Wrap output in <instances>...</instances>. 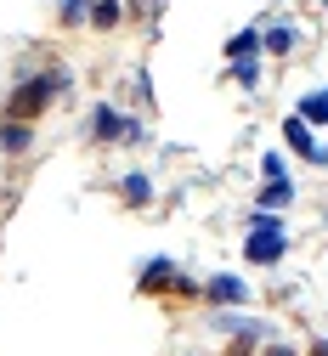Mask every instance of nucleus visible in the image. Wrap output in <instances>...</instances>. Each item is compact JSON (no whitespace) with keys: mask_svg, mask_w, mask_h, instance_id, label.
Listing matches in <instances>:
<instances>
[{"mask_svg":"<svg viewBox=\"0 0 328 356\" xmlns=\"http://www.w3.org/2000/svg\"><path fill=\"white\" fill-rule=\"evenodd\" d=\"M57 91H63V74H34V79H23V91L12 97V119H29V124H34V113L52 108Z\"/></svg>","mask_w":328,"mask_h":356,"instance_id":"nucleus-1","label":"nucleus"},{"mask_svg":"<svg viewBox=\"0 0 328 356\" xmlns=\"http://www.w3.org/2000/svg\"><path fill=\"white\" fill-rule=\"evenodd\" d=\"M91 136H97V142H136V136H142V119H130V113L97 102V108H91Z\"/></svg>","mask_w":328,"mask_h":356,"instance_id":"nucleus-2","label":"nucleus"},{"mask_svg":"<svg viewBox=\"0 0 328 356\" xmlns=\"http://www.w3.org/2000/svg\"><path fill=\"white\" fill-rule=\"evenodd\" d=\"M244 254H249V266H277V260L289 254L283 220H272V227H249V238H244Z\"/></svg>","mask_w":328,"mask_h":356,"instance_id":"nucleus-3","label":"nucleus"},{"mask_svg":"<svg viewBox=\"0 0 328 356\" xmlns=\"http://www.w3.org/2000/svg\"><path fill=\"white\" fill-rule=\"evenodd\" d=\"M142 294H159V289H175V294H193V283H187V272L175 260H148V272H142V283H136Z\"/></svg>","mask_w":328,"mask_h":356,"instance_id":"nucleus-4","label":"nucleus"},{"mask_svg":"<svg viewBox=\"0 0 328 356\" xmlns=\"http://www.w3.org/2000/svg\"><path fill=\"white\" fill-rule=\"evenodd\" d=\"M283 142H289V153H295V159H306V164H328V147L311 136V124H300L295 113L283 119Z\"/></svg>","mask_w":328,"mask_h":356,"instance_id":"nucleus-5","label":"nucleus"},{"mask_svg":"<svg viewBox=\"0 0 328 356\" xmlns=\"http://www.w3.org/2000/svg\"><path fill=\"white\" fill-rule=\"evenodd\" d=\"M210 300H215V305H244V300H249V283L232 277V272H221V277H210Z\"/></svg>","mask_w":328,"mask_h":356,"instance_id":"nucleus-6","label":"nucleus"},{"mask_svg":"<svg viewBox=\"0 0 328 356\" xmlns=\"http://www.w3.org/2000/svg\"><path fill=\"white\" fill-rule=\"evenodd\" d=\"M295 40H300L295 23H272V29L260 34V51H266V57H289V51H295Z\"/></svg>","mask_w":328,"mask_h":356,"instance_id":"nucleus-7","label":"nucleus"},{"mask_svg":"<svg viewBox=\"0 0 328 356\" xmlns=\"http://www.w3.org/2000/svg\"><path fill=\"white\" fill-rule=\"evenodd\" d=\"M34 147V124L29 119H6L0 124V153H29Z\"/></svg>","mask_w":328,"mask_h":356,"instance_id":"nucleus-8","label":"nucleus"},{"mask_svg":"<svg viewBox=\"0 0 328 356\" xmlns=\"http://www.w3.org/2000/svg\"><path fill=\"white\" fill-rule=\"evenodd\" d=\"M119 198L125 204H153V181H148L142 170H125L119 175Z\"/></svg>","mask_w":328,"mask_h":356,"instance_id":"nucleus-9","label":"nucleus"},{"mask_svg":"<svg viewBox=\"0 0 328 356\" xmlns=\"http://www.w3.org/2000/svg\"><path fill=\"white\" fill-rule=\"evenodd\" d=\"M289 204H295V181H266L260 187V209L266 215H283Z\"/></svg>","mask_w":328,"mask_h":356,"instance_id":"nucleus-10","label":"nucleus"},{"mask_svg":"<svg viewBox=\"0 0 328 356\" xmlns=\"http://www.w3.org/2000/svg\"><path fill=\"white\" fill-rule=\"evenodd\" d=\"M295 119L300 124H328V91H311V97H300V108H295Z\"/></svg>","mask_w":328,"mask_h":356,"instance_id":"nucleus-11","label":"nucleus"},{"mask_svg":"<svg viewBox=\"0 0 328 356\" xmlns=\"http://www.w3.org/2000/svg\"><path fill=\"white\" fill-rule=\"evenodd\" d=\"M255 51H260V34L255 29H244V34L226 40V63H255Z\"/></svg>","mask_w":328,"mask_h":356,"instance_id":"nucleus-12","label":"nucleus"},{"mask_svg":"<svg viewBox=\"0 0 328 356\" xmlns=\"http://www.w3.org/2000/svg\"><path fill=\"white\" fill-rule=\"evenodd\" d=\"M260 175H266V181H289V159L283 153H266L260 159Z\"/></svg>","mask_w":328,"mask_h":356,"instance_id":"nucleus-13","label":"nucleus"},{"mask_svg":"<svg viewBox=\"0 0 328 356\" xmlns=\"http://www.w3.org/2000/svg\"><path fill=\"white\" fill-rule=\"evenodd\" d=\"M91 23H97V29H114V23H119V0H97V6H91Z\"/></svg>","mask_w":328,"mask_h":356,"instance_id":"nucleus-14","label":"nucleus"},{"mask_svg":"<svg viewBox=\"0 0 328 356\" xmlns=\"http://www.w3.org/2000/svg\"><path fill=\"white\" fill-rule=\"evenodd\" d=\"M91 6H97V0H63V23H85Z\"/></svg>","mask_w":328,"mask_h":356,"instance_id":"nucleus-15","label":"nucleus"},{"mask_svg":"<svg viewBox=\"0 0 328 356\" xmlns=\"http://www.w3.org/2000/svg\"><path fill=\"white\" fill-rule=\"evenodd\" d=\"M232 79H238V85H255V79H260V63H232Z\"/></svg>","mask_w":328,"mask_h":356,"instance_id":"nucleus-16","label":"nucleus"},{"mask_svg":"<svg viewBox=\"0 0 328 356\" xmlns=\"http://www.w3.org/2000/svg\"><path fill=\"white\" fill-rule=\"evenodd\" d=\"M260 356H295V350H289V345H266Z\"/></svg>","mask_w":328,"mask_h":356,"instance_id":"nucleus-17","label":"nucleus"},{"mask_svg":"<svg viewBox=\"0 0 328 356\" xmlns=\"http://www.w3.org/2000/svg\"><path fill=\"white\" fill-rule=\"evenodd\" d=\"M311 356H328V345H317V350H311Z\"/></svg>","mask_w":328,"mask_h":356,"instance_id":"nucleus-18","label":"nucleus"}]
</instances>
